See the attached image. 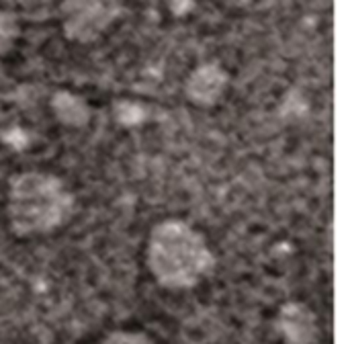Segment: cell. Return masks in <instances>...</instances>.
Masks as SVG:
<instances>
[{"label": "cell", "mask_w": 350, "mask_h": 344, "mask_svg": "<svg viewBox=\"0 0 350 344\" xmlns=\"http://www.w3.org/2000/svg\"><path fill=\"white\" fill-rule=\"evenodd\" d=\"M146 265L154 281L168 291L197 287L215 269V254L205 236L183 220L156 224L146 244Z\"/></svg>", "instance_id": "obj_1"}, {"label": "cell", "mask_w": 350, "mask_h": 344, "mask_svg": "<svg viewBox=\"0 0 350 344\" xmlns=\"http://www.w3.org/2000/svg\"><path fill=\"white\" fill-rule=\"evenodd\" d=\"M76 211V197L66 183L49 172H18L8 183L6 215L18 238L49 234L66 226Z\"/></svg>", "instance_id": "obj_2"}, {"label": "cell", "mask_w": 350, "mask_h": 344, "mask_svg": "<svg viewBox=\"0 0 350 344\" xmlns=\"http://www.w3.org/2000/svg\"><path fill=\"white\" fill-rule=\"evenodd\" d=\"M123 14V0H62L59 18L68 41L88 45L98 41Z\"/></svg>", "instance_id": "obj_3"}, {"label": "cell", "mask_w": 350, "mask_h": 344, "mask_svg": "<svg viewBox=\"0 0 350 344\" xmlns=\"http://www.w3.org/2000/svg\"><path fill=\"white\" fill-rule=\"evenodd\" d=\"M230 86V74L217 62H205L197 66L185 82L187 98L203 109L215 107Z\"/></svg>", "instance_id": "obj_4"}, {"label": "cell", "mask_w": 350, "mask_h": 344, "mask_svg": "<svg viewBox=\"0 0 350 344\" xmlns=\"http://www.w3.org/2000/svg\"><path fill=\"white\" fill-rule=\"evenodd\" d=\"M275 330L287 344H316L320 336L316 314L301 302H287L279 308Z\"/></svg>", "instance_id": "obj_5"}, {"label": "cell", "mask_w": 350, "mask_h": 344, "mask_svg": "<svg viewBox=\"0 0 350 344\" xmlns=\"http://www.w3.org/2000/svg\"><path fill=\"white\" fill-rule=\"evenodd\" d=\"M51 111H53L55 119L66 127H84V125H88V121L92 117L88 103L80 94H74L70 90L53 92Z\"/></svg>", "instance_id": "obj_6"}, {"label": "cell", "mask_w": 350, "mask_h": 344, "mask_svg": "<svg viewBox=\"0 0 350 344\" xmlns=\"http://www.w3.org/2000/svg\"><path fill=\"white\" fill-rule=\"evenodd\" d=\"M113 117L121 127H137L148 119V109L142 103L117 98L113 101Z\"/></svg>", "instance_id": "obj_7"}, {"label": "cell", "mask_w": 350, "mask_h": 344, "mask_svg": "<svg viewBox=\"0 0 350 344\" xmlns=\"http://www.w3.org/2000/svg\"><path fill=\"white\" fill-rule=\"evenodd\" d=\"M21 35L18 16L12 10H0V57L10 53Z\"/></svg>", "instance_id": "obj_8"}, {"label": "cell", "mask_w": 350, "mask_h": 344, "mask_svg": "<svg viewBox=\"0 0 350 344\" xmlns=\"http://www.w3.org/2000/svg\"><path fill=\"white\" fill-rule=\"evenodd\" d=\"M98 344H158L152 336H148L146 332H137V330H113L111 334H107Z\"/></svg>", "instance_id": "obj_9"}, {"label": "cell", "mask_w": 350, "mask_h": 344, "mask_svg": "<svg viewBox=\"0 0 350 344\" xmlns=\"http://www.w3.org/2000/svg\"><path fill=\"white\" fill-rule=\"evenodd\" d=\"M168 6H170V10H172L176 16H183V14H187V12L193 10L195 0H168Z\"/></svg>", "instance_id": "obj_10"}, {"label": "cell", "mask_w": 350, "mask_h": 344, "mask_svg": "<svg viewBox=\"0 0 350 344\" xmlns=\"http://www.w3.org/2000/svg\"><path fill=\"white\" fill-rule=\"evenodd\" d=\"M217 2H221V4H226L230 8H244V6L252 4L254 0H217Z\"/></svg>", "instance_id": "obj_11"}]
</instances>
